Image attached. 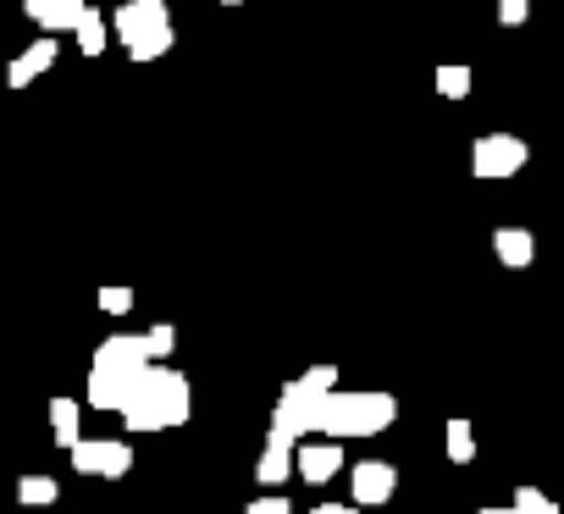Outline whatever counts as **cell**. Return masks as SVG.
I'll list each match as a JSON object with an SVG mask.
<instances>
[{
	"mask_svg": "<svg viewBox=\"0 0 564 514\" xmlns=\"http://www.w3.org/2000/svg\"><path fill=\"white\" fill-rule=\"evenodd\" d=\"M254 475H260V486H282V481L294 475V448H276V442H265V453H260Z\"/></svg>",
	"mask_w": 564,
	"mask_h": 514,
	"instance_id": "4fadbf2b",
	"label": "cell"
},
{
	"mask_svg": "<svg viewBox=\"0 0 564 514\" xmlns=\"http://www.w3.org/2000/svg\"><path fill=\"white\" fill-rule=\"evenodd\" d=\"M188 415H194V393H188V376L172 365H150L122 404L128 431H166V426H183Z\"/></svg>",
	"mask_w": 564,
	"mask_h": 514,
	"instance_id": "6da1fadb",
	"label": "cell"
},
{
	"mask_svg": "<svg viewBox=\"0 0 564 514\" xmlns=\"http://www.w3.org/2000/svg\"><path fill=\"white\" fill-rule=\"evenodd\" d=\"M349 492H355V508H371V503H388L399 492V470L382 464V459H360L349 470Z\"/></svg>",
	"mask_w": 564,
	"mask_h": 514,
	"instance_id": "ba28073f",
	"label": "cell"
},
{
	"mask_svg": "<svg viewBox=\"0 0 564 514\" xmlns=\"http://www.w3.org/2000/svg\"><path fill=\"white\" fill-rule=\"evenodd\" d=\"M492 254H498V266L525 272V266L536 261V238H531L525 227H498V232H492Z\"/></svg>",
	"mask_w": 564,
	"mask_h": 514,
	"instance_id": "8fae6325",
	"label": "cell"
},
{
	"mask_svg": "<svg viewBox=\"0 0 564 514\" xmlns=\"http://www.w3.org/2000/svg\"><path fill=\"white\" fill-rule=\"evenodd\" d=\"M448 459H454V464H470V459H476V431H470V420H459V415L448 420Z\"/></svg>",
	"mask_w": 564,
	"mask_h": 514,
	"instance_id": "e0dca14e",
	"label": "cell"
},
{
	"mask_svg": "<svg viewBox=\"0 0 564 514\" xmlns=\"http://www.w3.org/2000/svg\"><path fill=\"white\" fill-rule=\"evenodd\" d=\"M67 459L78 475H106V481H122L133 470V448L122 437H78L67 448Z\"/></svg>",
	"mask_w": 564,
	"mask_h": 514,
	"instance_id": "52a82bcc",
	"label": "cell"
},
{
	"mask_svg": "<svg viewBox=\"0 0 564 514\" xmlns=\"http://www.w3.org/2000/svg\"><path fill=\"white\" fill-rule=\"evenodd\" d=\"M525 161H531V150H525V139H514V133H481V139L470 144V172H476L481 183H503V177H514Z\"/></svg>",
	"mask_w": 564,
	"mask_h": 514,
	"instance_id": "8992f818",
	"label": "cell"
},
{
	"mask_svg": "<svg viewBox=\"0 0 564 514\" xmlns=\"http://www.w3.org/2000/svg\"><path fill=\"white\" fill-rule=\"evenodd\" d=\"M531 18V0H498V23L503 29H520Z\"/></svg>",
	"mask_w": 564,
	"mask_h": 514,
	"instance_id": "7402d4cb",
	"label": "cell"
},
{
	"mask_svg": "<svg viewBox=\"0 0 564 514\" xmlns=\"http://www.w3.org/2000/svg\"><path fill=\"white\" fill-rule=\"evenodd\" d=\"M106 29L122 40V51L133 62H161L172 51V12H166V0H122Z\"/></svg>",
	"mask_w": 564,
	"mask_h": 514,
	"instance_id": "5b68a950",
	"label": "cell"
},
{
	"mask_svg": "<svg viewBox=\"0 0 564 514\" xmlns=\"http://www.w3.org/2000/svg\"><path fill=\"white\" fill-rule=\"evenodd\" d=\"M78 415H84L78 398H51V431H56L62 448H73V442L84 437V431H78Z\"/></svg>",
	"mask_w": 564,
	"mask_h": 514,
	"instance_id": "9a60e30c",
	"label": "cell"
},
{
	"mask_svg": "<svg viewBox=\"0 0 564 514\" xmlns=\"http://www.w3.org/2000/svg\"><path fill=\"white\" fill-rule=\"evenodd\" d=\"M100 310L106 316H128L133 310V288H100Z\"/></svg>",
	"mask_w": 564,
	"mask_h": 514,
	"instance_id": "44dd1931",
	"label": "cell"
},
{
	"mask_svg": "<svg viewBox=\"0 0 564 514\" xmlns=\"http://www.w3.org/2000/svg\"><path fill=\"white\" fill-rule=\"evenodd\" d=\"M432 84H437V95H443V100H465V95H470V84H476V73H470V67H437V73H432Z\"/></svg>",
	"mask_w": 564,
	"mask_h": 514,
	"instance_id": "2e32d148",
	"label": "cell"
},
{
	"mask_svg": "<svg viewBox=\"0 0 564 514\" xmlns=\"http://www.w3.org/2000/svg\"><path fill=\"white\" fill-rule=\"evenodd\" d=\"M509 514H558V503L547 492H536V486H520L514 503H509Z\"/></svg>",
	"mask_w": 564,
	"mask_h": 514,
	"instance_id": "ffe728a7",
	"label": "cell"
},
{
	"mask_svg": "<svg viewBox=\"0 0 564 514\" xmlns=\"http://www.w3.org/2000/svg\"><path fill=\"white\" fill-rule=\"evenodd\" d=\"M338 387V371L333 365H311L305 376H294L289 387L276 393V409H271V437L276 448H300L311 431H316V404Z\"/></svg>",
	"mask_w": 564,
	"mask_h": 514,
	"instance_id": "3957f363",
	"label": "cell"
},
{
	"mask_svg": "<svg viewBox=\"0 0 564 514\" xmlns=\"http://www.w3.org/2000/svg\"><path fill=\"white\" fill-rule=\"evenodd\" d=\"M294 470H300L311 486H327V481L344 470V448H338V442H300V448H294Z\"/></svg>",
	"mask_w": 564,
	"mask_h": 514,
	"instance_id": "9c48e42d",
	"label": "cell"
},
{
	"mask_svg": "<svg viewBox=\"0 0 564 514\" xmlns=\"http://www.w3.org/2000/svg\"><path fill=\"white\" fill-rule=\"evenodd\" d=\"M84 7H89V0H45L34 23L45 29V40H56V34H67V29L84 18Z\"/></svg>",
	"mask_w": 564,
	"mask_h": 514,
	"instance_id": "7c38bea8",
	"label": "cell"
},
{
	"mask_svg": "<svg viewBox=\"0 0 564 514\" xmlns=\"http://www.w3.org/2000/svg\"><path fill=\"white\" fill-rule=\"evenodd\" d=\"M40 7H45V0H23V12H29V18H40Z\"/></svg>",
	"mask_w": 564,
	"mask_h": 514,
	"instance_id": "d4e9b609",
	"label": "cell"
},
{
	"mask_svg": "<svg viewBox=\"0 0 564 514\" xmlns=\"http://www.w3.org/2000/svg\"><path fill=\"white\" fill-rule=\"evenodd\" d=\"M150 371V354H144V338H106L100 349H95V365H89V404L95 409H111V415H122V404H128V393H133V382Z\"/></svg>",
	"mask_w": 564,
	"mask_h": 514,
	"instance_id": "277c9868",
	"label": "cell"
},
{
	"mask_svg": "<svg viewBox=\"0 0 564 514\" xmlns=\"http://www.w3.org/2000/svg\"><path fill=\"white\" fill-rule=\"evenodd\" d=\"M172 349H177V332H172L166 321H155V327L144 332V354H150V365H161V360H166Z\"/></svg>",
	"mask_w": 564,
	"mask_h": 514,
	"instance_id": "d6986e66",
	"label": "cell"
},
{
	"mask_svg": "<svg viewBox=\"0 0 564 514\" xmlns=\"http://www.w3.org/2000/svg\"><path fill=\"white\" fill-rule=\"evenodd\" d=\"M243 514H294V508H289V497H254Z\"/></svg>",
	"mask_w": 564,
	"mask_h": 514,
	"instance_id": "603a6c76",
	"label": "cell"
},
{
	"mask_svg": "<svg viewBox=\"0 0 564 514\" xmlns=\"http://www.w3.org/2000/svg\"><path fill=\"white\" fill-rule=\"evenodd\" d=\"M399 420V398L393 393H344L333 387L322 404H316V431L327 442H349V437H377Z\"/></svg>",
	"mask_w": 564,
	"mask_h": 514,
	"instance_id": "7a4b0ae2",
	"label": "cell"
},
{
	"mask_svg": "<svg viewBox=\"0 0 564 514\" xmlns=\"http://www.w3.org/2000/svg\"><path fill=\"white\" fill-rule=\"evenodd\" d=\"M56 51H62V45L40 34V40H34V45H29V51H23V56L7 67V84H12V89H29L34 78H45V73L56 67Z\"/></svg>",
	"mask_w": 564,
	"mask_h": 514,
	"instance_id": "30bf717a",
	"label": "cell"
},
{
	"mask_svg": "<svg viewBox=\"0 0 564 514\" xmlns=\"http://www.w3.org/2000/svg\"><path fill=\"white\" fill-rule=\"evenodd\" d=\"M311 514H360V508H355V503H316Z\"/></svg>",
	"mask_w": 564,
	"mask_h": 514,
	"instance_id": "cb8c5ba5",
	"label": "cell"
},
{
	"mask_svg": "<svg viewBox=\"0 0 564 514\" xmlns=\"http://www.w3.org/2000/svg\"><path fill=\"white\" fill-rule=\"evenodd\" d=\"M481 514H509V508H481Z\"/></svg>",
	"mask_w": 564,
	"mask_h": 514,
	"instance_id": "484cf974",
	"label": "cell"
},
{
	"mask_svg": "<svg viewBox=\"0 0 564 514\" xmlns=\"http://www.w3.org/2000/svg\"><path fill=\"white\" fill-rule=\"evenodd\" d=\"M18 497H23L29 508H51V503H56V481H51V475H23V481H18Z\"/></svg>",
	"mask_w": 564,
	"mask_h": 514,
	"instance_id": "ac0fdd59",
	"label": "cell"
},
{
	"mask_svg": "<svg viewBox=\"0 0 564 514\" xmlns=\"http://www.w3.org/2000/svg\"><path fill=\"white\" fill-rule=\"evenodd\" d=\"M73 34H78V51H84V56H100L106 40H111V29H106V18H100L95 7H84V18L73 23Z\"/></svg>",
	"mask_w": 564,
	"mask_h": 514,
	"instance_id": "5bb4252c",
	"label": "cell"
},
{
	"mask_svg": "<svg viewBox=\"0 0 564 514\" xmlns=\"http://www.w3.org/2000/svg\"><path fill=\"white\" fill-rule=\"evenodd\" d=\"M221 7H243V0H221Z\"/></svg>",
	"mask_w": 564,
	"mask_h": 514,
	"instance_id": "4316f807",
	"label": "cell"
}]
</instances>
